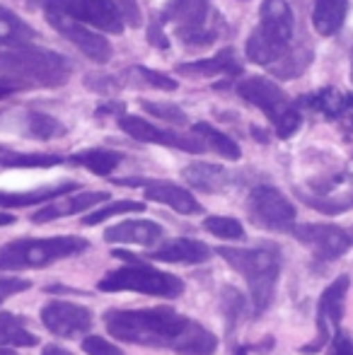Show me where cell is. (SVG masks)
Here are the masks:
<instances>
[{
  "mask_svg": "<svg viewBox=\"0 0 353 355\" xmlns=\"http://www.w3.org/2000/svg\"><path fill=\"white\" fill-rule=\"evenodd\" d=\"M346 15H349V0H315L312 27L320 37H334L344 27Z\"/></svg>",
  "mask_w": 353,
  "mask_h": 355,
  "instance_id": "obj_22",
  "label": "cell"
},
{
  "mask_svg": "<svg viewBox=\"0 0 353 355\" xmlns=\"http://www.w3.org/2000/svg\"><path fill=\"white\" fill-rule=\"evenodd\" d=\"M44 5L107 34L123 32V19L112 0H44Z\"/></svg>",
  "mask_w": 353,
  "mask_h": 355,
  "instance_id": "obj_8",
  "label": "cell"
},
{
  "mask_svg": "<svg viewBox=\"0 0 353 355\" xmlns=\"http://www.w3.org/2000/svg\"><path fill=\"white\" fill-rule=\"evenodd\" d=\"M29 288H32V281H27V278H17V276L0 278V304L8 297H15V295L24 293V290H29Z\"/></svg>",
  "mask_w": 353,
  "mask_h": 355,
  "instance_id": "obj_38",
  "label": "cell"
},
{
  "mask_svg": "<svg viewBox=\"0 0 353 355\" xmlns=\"http://www.w3.org/2000/svg\"><path fill=\"white\" fill-rule=\"evenodd\" d=\"M341 119H346L353 126V94H346V109H344V114H341Z\"/></svg>",
  "mask_w": 353,
  "mask_h": 355,
  "instance_id": "obj_44",
  "label": "cell"
},
{
  "mask_svg": "<svg viewBox=\"0 0 353 355\" xmlns=\"http://www.w3.org/2000/svg\"><path fill=\"white\" fill-rule=\"evenodd\" d=\"M83 351L87 355H123L121 348H117L114 343H109L102 336H87L83 341Z\"/></svg>",
  "mask_w": 353,
  "mask_h": 355,
  "instance_id": "obj_37",
  "label": "cell"
},
{
  "mask_svg": "<svg viewBox=\"0 0 353 355\" xmlns=\"http://www.w3.org/2000/svg\"><path fill=\"white\" fill-rule=\"evenodd\" d=\"M12 92H17L15 87H10V85H5V83H0V99H5V97H10Z\"/></svg>",
  "mask_w": 353,
  "mask_h": 355,
  "instance_id": "obj_45",
  "label": "cell"
},
{
  "mask_svg": "<svg viewBox=\"0 0 353 355\" xmlns=\"http://www.w3.org/2000/svg\"><path fill=\"white\" fill-rule=\"evenodd\" d=\"M89 242L83 237H46V239H17L0 247V271H22L44 268L61 259L78 257L87 252Z\"/></svg>",
  "mask_w": 353,
  "mask_h": 355,
  "instance_id": "obj_5",
  "label": "cell"
},
{
  "mask_svg": "<svg viewBox=\"0 0 353 355\" xmlns=\"http://www.w3.org/2000/svg\"><path fill=\"white\" fill-rule=\"evenodd\" d=\"M221 259H225L237 273L250 285V297L255 312L261 314L268 309L276 295V283L281 276V257L271 249H232L218 247L213 249Z\"/></svg>",
  "mask_w": 353,
  "mask_h": 355,
  "instance_id": "obj_4",
  "label": "cell"
},
{
  "mask_svg": "<svg viewBox=\"0 0 353 355\" xmlns=\"http://www.w3.org/2000/svg\"><path fill=\"white\" fill-rule=\"evenodd\" d=\"M27 133L29 138H39V141H51V138L66 136V126L58 119L49 116L42 112H32L27 116Z\"/></svg>",
  "mask_w": 353,
  "mask_h": 355,
  "instance_id": "obj_29",
  "label": "cell"
},
{
  "mask_svg": "<svg viewBox=\"0 0 353 355\" xmlns=\"http://www.w3.org/2000/svg\"><path fill=\"white\" fill-rule=\"evenodd\" d=\"M117 184H126V187H143L146 189L148 201L162 203V206L172 208V211L182 215H198L203 213V206L196 201L191 191L177 187L172 182H143V179H119Z\"/></svg>",
  "mask_w": 353,
  "mask_h": 355,
  "instance_id": "obj_15",
  "label": "cell"
},
{
  "mask_svg": "<svg viewBox=\"0 0 353 355\" xmlns=\"http://www.w3.org/2000/svg\"><path fill=\"white\" fill-rule=\"evenodd\" d=\"M349 276H339L334 283L327 285V290L320 295L317 302V338L307 346H302V353H317L320 348L327 346L329 341V327H339L341 317H344V302L346 293H349Z\"/></svg>",
  "mask_w": 353,
  "mask_h": 355,
  "instance_id": "obj_11",
  "label": "cell"
},
{
  "mask_svg": "<svg viewBox=\"0 0 353 355\" xmlns=\"http://www.w3.org/2000/svg\"><path fill=\"white\" fill-rule=\"evenodd\" d=\"M351 83H353V46H351Z\"/></svg>",
  "mask_w": 353,
  "mask_h": 355,
  "instance_id": "obj_48",
  "label": "cell"
},
{
  "mask_svg": "<svg viewBox=\"0 0 353 355\" xmlns=\"http://www.w3.org/2000/svg\"><path fill=\"white\" fill-rule=\"evenodd\" d=\"M42 322L53 336L58 338H76L92 329V312L80 304L53 300L42 307Z\"/></svg>",
  "mask_w": 353,
  "mask_h": 355,
  "instance_id": "obj_13",
  "label": "cell"
},
{
  "mask_svg": "<svg viewBox=\"0 0 353 355\" xmlns=\"http://www.w3.org/2000/svg\"><path fill=\"white\" fill-rule=\"evenodd\" d=\"M128 73H131L136 85H146V87H153V89H165V92H175L177 89V80H172L170 75H165L160 71H153V68L136 66Z\"/></svg>",
  "mask_w": 353,
  "mask_h": 355,
  "instance_id": "obj_33",
  "label": "cell"
},
{
  "mask_svg": "<svg viewBox=\"0 0 353 355\" xmlns=\"http://www.w3.org/2000/svg\"><path fill=\"white\" fill-rule=\"evenodd\" d=\"M78 189V182H58L49 184V187L29 189V191H0V206L3 208H24L34 206V203H44L49 198H58L63 193H71Z\"/></svg>",
  "mask_w": 353,
  "mask_h": 355,
  "instance_id": "obj_23",
  "label": "cell"
},
{
  "mask_svg": "<svg viewBox=\"0 0 353 355\" xmlns=\"http://www.w3.org/2000/svg\"><path fill=\"white\" fill-rule=\"evenodd\" d=\"M119 126L123 133H128L131 138L141 143H155V145H165V148H177L184 153H203V141L196 136H179L175 131H167V128H157L150 121L138 116H121L119 119Z\"/></svg>",
  "mask_w": 353,
  "mask_h": 355,
  "instance_id": "obj_14",
  "label": "cell"
},
{
  "mask_svg": "<svg viewBox=\"0 0 353 355\" xmlns=\"http://www.w3.org/2000/svg\"><path fill=\"white\" fill-rule=\"evenodd\" d=\"M109 193L104 191H83V193H71L68 198H61L58 203L53 206H46L42 211H37L32 215V223H51V220L58 218H68V215H76V213H85L97 203L107 201Z\"/></svg>",
  "mask_w": 353,
  "mask_h": 355,
  "instance_id": "obj_19",
  "label": "cell"
},
{
  "mask_svg": "<svg viewBox=\"0 0 353 355\" xmlns=\"http://www.w3.org/2000/svg\"><path fill=\"white\" fill-rule=\"evenodd\" d=\"M203 230H208L213 237L230 239V242H240V239H245V227H242V223H240V220H235V218L211 215V218L203 220Z\"/></svg>",
  "mask_w": 353,
  "mask_h": 355,
  "instance_id": "obj_31",
  "label": "cell"
},
{
  "mask_svg": "<svg viewBox=\"0 0 353 355\" xmlns=\"http://www.w3.org/2000/svg\"><path fill=\"white\" fill-rule=\"evenodd\" d=\"M165 234L162 225L153 220H123L104 232L107 242L117 244H138V247H153Z\"/></svg>",
  "mask_w": 353,
  "mask_h": 355,
  "instance_id": "obj_18",
  "label": "cell"
},
{
  "mask_svg": "<svg viewBox=\"0 0 353 355\" xmlns=\"http://www.w3.org/2000/svg\"><path fill=\"white\" fill-rule=\"evenodd\" d=\"M291 232L298 242L310 247L312 254H315L317 259H322V261H334V259L344 257L351 247L349 232L336 227V225L305 223V225H295Z\"/></svg>",
  "mask_w": 353,
  "mask_h": 355,
  "instance_id": "obj_10",
  "label": "cell"
},
{
  "mask_svg": "<svg viewBox=\"0 0 353 355\" xmlns=\"http://www.w3.org/2000/svg\"><path fill=\"white\" fill-rule=\"evenodd\" d=\"M295 15L286 0H264L259 8V24L247 39V58L257 66L278 63L293 49Z\"/></svg>",
  "mask_w": 353,
  "mask_h": 355,
  "instance_id": "obj_3",
  "label": "cell"
},
{
  "mask_svg": "<svg viewBox=\"0 0 353 355\" xmlns=\"http://www.w3.org/2000/svg\"><path fill=\"white\" fill-rule=\"evenodd\" d=\"M193 136L201 138V141L206 143L208 148L213 150V153L221 155V157L232 159V162H237V159L242 157L240 145L232 141L230 136H225L223 131H218L216 126H211V123H203V121L193 123Z\"/></svg>",
  "mask_w": 353,
  "mask_h": 355,
  "instance_id": "obj_25",
  "label": "cell"
},
{
  "mask_svg": "<svg viewBox=\"0 0 353 355\" xmlns=\"http://www.w3.org/2000/svg\"><path fill=\"white\" fill-rule=\"evenodd\" d=\"M46 19L63 39H68L73 46L80 49L89 61L107 63L109 58H112V44H109L102 34H97L94 29H89L87 24L78 22V19L68 17V15L58 12V10H53V8H46Z\"/></svg>",
  "mask_w": 353,
  "mask_h": 355,
  "instance_id": "obj_9",
  "label": "cell"
},
{
  "mask_svg": "<svg viewBox=\"0 0 353 355\" xmlns=\"http://www.w3.org/2000/svg\"><path fill=\"white\" fill-rule=\"evenodd\" d=\"M213 252L208 244L198 242V239H189V237H177L165 242L162 247H157L155 252L148 254V259L153 261H162V263H206L211 259Z\"/></svg>",
  "mask_w": 353,
  "mask_h": 355,
  "instance_id": "obj_17",
  "label": "cell"
},
{
  "mask_svg": "<svg viewBox=\"0 0 353 355\" xmlns=\"http://www.w3.org/2000/svg\"><path fill=\"white\" fill-rule=\"evenodd\" d=\"M44 293H76V295H87L85 290H76V288H63V285H46Z\"/></svg>",
  "mask_w": 353,
  "mask_h": 355,
  "instance_id": "obj_42",
  "label": "cell"
},
{
  "mask_svg": "<svg viewBox=\"0 0 353 355\" xmlns=\"http://www.w3.org/2000/svg\"><path fill=\"white\" fill-rule=\"evenodd\" d=\"M298 196H300L307 206L317 208V211H322L327 215H336V213L346 211V203H341V201H322V198H312V196H307V193H298Z\"/></svg>",
  "mask_w": 353,
  "mask_h": 355,
  "instance_id": "obj_39",
  "label": "cell"
},
{
  "mask_svg": "<svg viewBox=\"0 0 353 355\" xmlns=\"http://www.w3.org/2000/svg\"><path fill=\"white\" fill-rule=\"evenodd\" d=\"M73 66L66 56L39 46H17L0 56V83L15 89L61 87L71 80Z\"/></svg>",
  "mask_w": 353,
  "mask_h": 355,
  "instance_id": "obj_2",
  "label": "cell"
},
{
  "mask_svg": "<svg viewBox=\"0 0 353 355\" xmlns=\"http://www.w3.org/2000/svg\"><path fill=\"white\" fill-rule=\"evenodd\" d=\"M240 3H247V0H240Z\"/></svg>",
  "mask_w": 353,
  "mask_h": 355,
  "instance_id": "obj_50",
  "label": "cell"
},
{
  "mask_svg": "<svg viewBox=\"0 0 353 355\" xmlns=\"http://www.w3.org/2000/svg\"><path fill=\"white\" fill-rule=\"evenodd\" d=\"M15 223V215L10 213H0V225H12Z\"/></svg>",
  "mask_w": 353,
  "mask_h": 355,
  "instance_id": "obj_46",
  "label": "cell"
},
{
  "mask_svg": "<svg viewBox=\"0 0 353 355\" xmlns=\"http://www.w3.org/2000/svg\"><path fill=\"white\" fill-rule=\"evenodd\" d=\"M165 24L160 22V19H155V22L148 27V42L153 44V46H157V49H167L170 46V42H167V34H165Z\"/></svg>",
  "mask_w": 353,
  "mask_h": 355,
  "instance_id": "obj_40",
  "label": "cell"
},
{
  "mask_svg": "<svg viewBox=\"0 0 353 355\" xmlns=\"http://www.w3.org/2000/svg\"><path fill=\"white\" fill-rule=\"evenodd\" d=\"M221 307H223V312H225L227 327L235 329V324L247 314V297L237 288H223Z\"/></svg>",
  "mask_w": 353,
  "mask_h": 355,
  "instance_id": "obj_32",
  "label": "cell"
},
{
  "mask_svg": "<svg viewBox=\"0 0 353 355\" xmlns=\"http://www.w3.org/2000/svg\"><path fill=\"white\" fill-rule=\"evenodd\" d=\"M123 155L117 150H104V148H92V150H80V153L73 155V162L87 167L89 172L99 174V177H107L114 169L121 164Z\"/></svg>",
  "mask_w": 353,
  "mask_h": 355,
  "instance_id": "obj_27",
  "label": "cell"
},
{
  "mask_svg": "<svg viewBox=\"0 0 353 355\" xmlns=\"http://www.w3.org/2000/svg\"><path fill=\"white\" fill-rule=\"evenodd\" d=\"M141 109L150 116H157L167 123H175V126H187L189 119L177 104H170V102H141Z\"/></svg>",
  "mask_w": 353,
  "mask_h": 355,
  "instance_id": "obj_35",
  "label": "cell"
},
{
  "mask_svg": "<svg viewBox=\"0 0 353 355\" xmlns=\"http://www.w3.org/2000/svg\"><path fill=\"white\" fill-rule=\"evenodd\" d=\"M184 179L191 184V189L206 193H221L230 187L232 177L227 169H223L221 164L211 162H191L184 167Z\"/></svg>",
  "mask_w": 353,
  "mask_h": 355,
  "instance_id": "obj_20",
  "label": "cell"
},
{
  "mask_svg": "<svg viewBox=\"0 0 353 355\" xmlns=\"http://www.w3.org/2000/svg\"><path fill=\"white\" fill-rule=\"evenodd\" d=\"M61 164L58 155H42V153H8L0 148V167H53Z\"/></svg>",
  "mask_w": 353,
  "mask_h": 355,
  "instance_id": "obj_30",
  "label": "cell"
},
{
  "mask_svg": "<svg viewBox=\"0 0 353 355\" xmlns=\"http://www.w3.org/2000/svg\"><path fill=\"white\" fill-rule=\"evenodd\" d=\"M32 39H37V32L24 22L19 15L10 12L0 5V44L3 46H27Z\"/></svg>",
  "mask_w": 353,
  "mask_h": 355,
  "instance_id": "obj_24",
  "label": "cell"
},
{
  "mask_svg": "<svg viewBox=\"0 0 353 355\" xmlns=\"http://www.w3.org/2000/svg\"><path fill=\"white\" fill-rule=\"evenodd\" d=\"M329 355H353V343L346 334L336 331L334 341H332V353Z\"/></svg>",
  "mask_w": 353,
  "mask_h": 355,
  "instance_id": "obj_41",
  "label": "cell"
},
{
  "mask_svg": "<svg viewBox=\"0 0 353 355\" xmlns=\"http://www.w3.org/2000/svg\"><path fill=\"white\" fill-rule=\"evenodd\" d=\"M143 211H146V206H143L141 201H114V203H109V206L97 208L94 213L85 215V218H83V223H85V225H99V223H104V220L114 218V215L143 213Z\"/></svg>",
  "mask_w": 353,
  "mask_h": 355,
  "instance_id": "obj_34",
  "label": "cell"
},
{
  "mask_svg": "<svg viewBox=\"0 0 353 355\" xmlns=\"http://www.w3.org/2000/svg\"><path fill=\"white\" fill-rule=\"evenodd\" d=\"M300 104L325 114L327 119H341V114L346 109V94H341L334 87H325L315 94H307L305 99H300Z\"/></svg>",
  "mask_w": 353,
  "mask_h": 355,
  "instance_id": "obj_28",
  "label": "cell"
},
{
  "mask_svg": "<svg viewBox=\"0 0 353 355\" xmlns=\"http://www.w3.org/2000/svg\"><path fill=\"white\" fill-rule=\"evenodd\" d=\"M237 94H240L245 102L261 109V112L271 119V123H278L281 116H286V114L295 107V104L288 99V94L283 92L273 80L261 78V75H250V78L240 80V83H237Z\"/></svg>",
  "mask_w": 353,
  "mask_h": 355,
  "instance_id": "obj_12",
  "label": "cell"
},
{
  "mask_svg": "<svg viewBox=\"0 0 353 355\" xmlns=\"http://www.w3.org/2000/svg\"><path fill=\"white\" fill-rule=\"evenodd\" d=\"M242 68L235 58L232 49H223L213 58H203V61L193 63H179L177 73L189 75V78H218V75H237Z\"/></svg>",
  "mask_w": 353,
  "mask_h": 355,
  "instance_id": "obj_21",
  "label": "cell"
},
{
  "mask_svg": "<svg viewBox=\"0 0 353 355\" xmlns=\"http://www.w3.org/2000/svg\"><path fill=\"white\" fill-rule=\"evenodd\" d=\"M39 338L24 327L22 317H15L10 312H0V346H12V348H27L37 346Z\"/></svg>",
  "mask_w": 353,
  "mask_h": 355,
  "instance_id": "obj_26",
  "label": "cell"
},
{
  "mask_svg": "<svg viewBox=\"0 0 353 355\" xmlns=\"http://www.w3.org/2000/svg\"><path fill=\"white\" fill-rule=\"evenodd\" d=\"M213 8L208 0H170L162 8L160 22L175 24V29H196V27H221L218 19L211 17Z\"/></svg>",
  "mask_w": 353,
  "mask_h": 355,
  "instance_id": "obj_16",
  "label": "cell"
},
{
  "mask_svg": "<svg viewBox=\"0 0 353 355\" xmlns=\"http://www.w3.org/2000/svg\"><path fill=\"white\" fill-rule=\"evenodd\" d=\"M97 290H102V293H141L172 300L184 293V281L172 273L146 266V263H131V266L109 271L97 283Z\"/></svg>",
  "mask_w": 353,
  "mask_h": 355,
  "instance_id": "obj_6",
  "label": "cell"
},
{
  "mask_svg": "<svg viewBox=\"0 0 353 355\" xmlns=\"http://www.w3.org/2000/svg\"><path fill=\"white\" fill-rule=\"evenodd\" d=\"M0 355H17V353L10 351V348H3V346H0Z\"/></svg>",
  "mask_w": 353,
  "mask_h": 355,
  "instance_id": "obj_47",
  "label": "cell"
},
{
  "mask_svg": "<svg viewBox=\"0 0 353 355\" xmlns=\"http://www.w3.org/2000/svg\"><path fill=\"white\" fill-rule=\"evenodd\" d=\"M114 8L119 10V15H121V19L126 24H131V27H141L143 24V12L141 8H138L136 0H112Z\"/></svg>",
  "mask_w": 353,
  "mask_h": 355,
  "instance_id": "obj_36",
  "label": "cell"
},
{
  "mask_svg": "<svg viewBox=\"0 0 353 355\" xmlns=\"http://www.w3.org/2000/svg\"><path fill=\"white\" fill-rule=\"evenodd\" d=\"M42 355H73V353L66 351V348H61V346H56V343H49V346L42 351Z\"/></svg>",
  "mask_w": 353,
  "mask_h": 355,
  "instance_id": "obj_43",
  "label": "cell"
},
{
  "mask_svg": "<svg viewBox=\"0 0 353 355\" xmlns=\"http://www.w3.org/2000/svg\"><path fill=\"white\" fill-rule=\"evenodd\" d=\"M247 211L255 225L273 232H291L295 227V206L278 191L276 187H257L252 189Z\"/></svg>",
  "mask_w": 353,
  "mask_h": 355,
  "instance_id": "obj_7",
  "label": "cell"
},
{
  "mask_svg": "<svg viewBox=\"0 0 353 355\" xmlns=\"http://www.w3.org/2000/svg\"><path fill=\"white\" fill-rule=\"evenodd\" d=\"M349 237H351V244H353V227H351V232H349Z\"/></svg>",
  "mask_w": 353,
  "mask_h": 355,
  "instance_id": "obj_49",
  "label": "cell"
},
{
  "mask_svg": "<svg viewBox=\"0 0 353 355\" xmlns=\"http://www.w3.org/2000/svg\"><path fill=\"white\" fill-rule=\"evenodd\" d=\"M104 324L107 331L123 343L167 348L182 355H213L218 351L216 334L170 307L109 309L104 314Z\"/></svg>",
  "mask_w": 353,
  "mask_h": 355,
  "instance_id": "obj_1",
  "label": "cell"
}]
</instances>
